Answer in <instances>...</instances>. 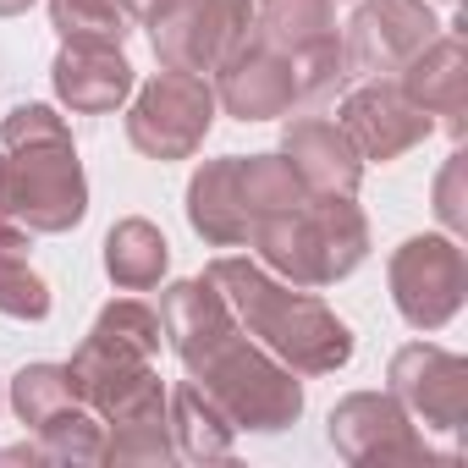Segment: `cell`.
<instances>
[{
    "label": "cell",
    "mask_w": 468,
    "mask_h": 468,
    "mask_svg": "<svg viewBox=\"0 0 468 468\" xmlns=\"http://www.w3.org/2000/svg\"><path fill=\"white\" fill-rule=\"evenodd\" d=\"M325 34H336V0H260L254 6V39H265L282 56Z\"/></svg>",
    "instance_id": "cell-21"
},
{
    "label": "cell",
    "mask_w": 468,
    "mask_h": 468,
    "mask_svg": "<svg viewBox=\"0 0 468 468\" xmlns=\"http://www.w3.org/2000/svg\"><path fill=\"white\" fill-rule=\"evenodd\" d=\"M391 397L408 408V419H424L430 430H463L468 424V358L408 342L391 358Z\"/></svg>",
    "instance_id": "cell-10"
},
{
    "label": "cell",
    "mask_w": 468,
    "mask_h": 468,
    "mask_svg": "<svg viewBox=\"0 0 468 468\" xmlns=\"http://www.w3.org/2000/svg\"><path fill=\"white\" fill-rule=\"evenodd\" d=\"M215 127V89L198 72H160L127 111V144L149 160H187Z\"/></svg>",
    "instance_id": "cell-6"
},
{
    "label": "cell",
    "mask_w": 468,
    "mask_h": 468,
    "mask_svg": "<svg viewBox=\"0 0 468 468\" xmlns=\"http://www.w3.org/2000/svg\"><path fill=\"white\" fill-rule=\"evenodd\" d=\"M72 402H83V397H78L67 364H23L17 380H12V408H17V419H23L28 430H39L50 413H61V408H72Z\"/></svg>",
    "instance_id": "cell-24"
},
{
    "label": "cell",
    "mask_w": 468,
    "mask_h": 468,
    "mask_svg": "<svg viewBox=\"0 0 468 468\" xmlns=\"http://www.w3.org/2000/svg\"><path fill=\"white\" fill-rule=\"evenodd\" d=\"M116 6H122V17H127V23H144V17L154 12V0H116Z\"/></svg>",
    "instance_id": "cell-29"
},
{
    "label": "cell",
    "mask_w": 468,
    "mask_h": 468,
    "mask_svg": "<svg viewBox=\"0 0 468 468\" xmlns=\"http://www.w3.org/2000/svg\"><path fill=\"white\" fill-rule=\"evenodd\" d=\"M28 226L0 215V314L6 320H45L50 314V287L28 265Z\"/></svg>",
    "instance_id": "cell-20"
},
{
    "label": "cell",
    "mask_w": 468,
    "mask_h": 468,
    "mask_svg": "<svg viewBox=\"0 0 468 468\" xmlns=\"http://www.w3.org/2000/svg\"><path fill=\"white\" fill-rule=\"evenodd\" d=\"M282 154H287V165L298 171V182H303L309 193H358V182H364L358 149H353L347 133H342L336 122H325V116H298V122H287Z\"/></svg>",
    "instance_id": "cell-15"
},
{
    "label": "cell",
    "mask_w": 468,
    "mask_h": 468,
    "mask_svg": "<svg viewBox=\"0 0 468 468\" xmlns=\"http://www.w3.org/2000/svg\"><path fill=\"white\" fill-rule=\"evenodd\" d=\"M144 23H149V45L160 67L204 78L238 45H249L254 6L249 0H154V12Z\"/></svg>",
    "instance_id": "cell-5"
},
{
    "label": "cell",
    "mask_w": 468,
    "mask_h": 468,
    "mask_svg": "<svg viewBox=\"0 0 468 468\" xmlns=\"http://www.w3.org/2000/svg\"><path fill=\"white\" fill-rule=\"evenodd\" d=\"M187 220L209 249H238L249 243V215L238 198V154L204 160L187 182Z\"/></svg>",
    "instance_id": "cell-17"
},
{
    "label": "cell",
    "mask_w": 468,
    "mask_h": 468,
    "mask_svg": "<svg viewBox=\"0 0 468 468\" xmlns=\"http://www.w3.org/2000/svg\"><path fill=\"white\" fill-rule=\"evenodd\" d=\"M249 243L260 249V265L276 271L287 287H331L353 276L369 254V220L353 204V193H309L282 215H265Z\"/></svg>",
    "instance_id": "cell-3"
},
{
    "label": "cell",
    "mask_w": 468,
    "mask_h": 468,
    "mask_svg": "<svg viewBox=\"0 0 468 468\" xmlns=\"http://www.w3.org/2000/svg\"><path fill=\"white\" fill-rule=\"evenodd\" d=\"M171 265V243H165V231L144 215H127L111 226V238H105V276L122 287V292H149L160 287Z\"/></svg>",
    "instance_id": "cell-18"
},
{
    "label": "cell",
    "mask_w": 468,
    "mask_h": 468,
    "mask_svg": "<svg viewBox=\"0 0 468 468\" xmlns=\"http://www.w3.org/2000/svg\"><path fill=\"white\" fill-rule=\"evenodd\" d=\"M6 149V215L28 231H72L89 215V182L72 127L50 105H17L0 127Z\"/></svg>",
    "instance_id": "cell-2"
},
{
    "label": "cell",
    "mask_w": 468,
    "mask_h": 468,
    "mask_svg": "<svg viewBox=\"0 0 468 468\" xmlns=\"http://www.w3.org/2000/svg\"><path fill=\"white\" fill-rule=\"evenodd\" d=\"M215 105L226 116H238V122H276V116H287L298 105L292 61L249 34V45H238L215 67Z\"/></svg>",
    "instance_id": "cell-12"
},
{
    "label": "cell",
    "mask_w": 468,
    "mask_h": 468,
    "mask_svg": "<svg viewBox=\"0 0 468 468\" xmlns=\"http://www.w3.org/2000/svg\"><path fill=\"white\" fill-rule=\"evenodd\" d=\"M468 298V260L452 238H408L391 254V303L413 331H441Z\"/></svg>",
    "instance_id": "cell-7"
},
{
    "label": "cell",
    "mask_w": 468,
    "mask_h": 468,
    "mask_svg": "<svg viewBox=\"0 0 468 468\" xmlns=\"http://www.w3.org/2000/svg\"><path fill=\"white\" fill-rule=\"evenodd\" d=\"M34 6V0H0V17H23Z\"/></svg>",
    "instance_id": "cell-30"
},
{
    "label": "cell",
    "mask_w": 468,
    "mask_h": 468,
    "mask_svg": "<svg viewBox=\"0 0 468 468\" xmlns=\"http://www.w3.org/2000/svg\"><path fill=\"white\" fill-rule=\"evenodd\" d=\"M56 100L78 116H111L127 94H133V67L122 56V45H61L56 67H50Z\"/></svg>",
    "instance_id": "cell-14"
},
{
    "label": "cell",
    "mask_w": 468,
    "mask_h": 468,
    "mask_svg": "<svg viewBox=\"0 0 468 468\" xmlns=\"http://www.w3.org/2000/svg\"><path fill=\"white\" fill-rule=\"evenodd\" d=\"M0 215H6V149H0Z\"/></svg>",
    "instance_id": "cell-31"
},
{
    "label": "cell",
    "mask_w": 468,
    "mask_h": 468,
    "mask_svg": "<svg viewBox=\"0 0 468 468\" xmlns=\"http://www.w3.org/2000/svg\"><path fill=\"white\" fill-rule=\"evenodd\" d=\"M0 463H50V452L34 441V446H0Z\"/></svg>",
    "instance_id": "cell-28"
},
{
    "label": "cell",
    "mask_w": 468,
    "mask_h": 468,
    "mask_svg": "<svg viewBox=\"0 0 468 468\" xmlns=\"http://www.w3.org/2000/svg\"><path fill=\"white\" fill-rule=\"evenodd\" d=\"M50 28L61 45H122L127 17L116 0H50Z\"/></svg>",
    "instance_id": "cell-25"
},
{
    "label": "cell",
    "mask_w": 468,
    "mask_h": 468,
    "mask_svg": "<svg viewBox=\"0 0 468 468\" xmlns=\"http://www.w3.org/2000/svg\"><path fill=\"white\" fill-rule=\"evenodd\" d=\"M165 419H171L176 457L220 463V457H231V446H238V430H231V419H226L193 380H182L176 391H165Z\"/></svg>",
    "instance_id": "cell-19"
},
{
    "label": "cell",
    "mask_w": 468,
    "mask_h": 468,
    "mask_svg": "<svg viewBox=\"0 0 468 468\" xmlns=\"http://www.w3.org/2000/svg\"><path fill=\"white\" fill-rule=\"evenodd\" d=\"M331 446L358 468H369V463H424L430 457L408 408L397 397H380V391H353L331 408Z\"/></svg>",
    "instance_id": "cell-9"
},
{
    "label": "cell",
    "mask_w": 468,
    "mask_h": 468,
    "mask_svg": "<svg viewBox=\"0 0 468 468\" xmlns=\"http://www.w3.org/2000/svg\"><path fill=\"white\" fill-rule=\"evenodd\" d=\"M336 127L347 133V144L358 149V160H397V154H408L413 144H424L435 133V116H424L402 94V83L369 78L364 89H353L342 100Z\"/></svg>",
    "instance_id": "cell-11"
},
{
    "label": "cell",
    "mask_w": 468,
    "mask_h": 468,
    "mask_svg": "<svg viewBox=\"0 0 468 468\" xmlns=\"http://www.w3.org/2000/svg\"><path fill=\"white\" fill-rule=\"evenodd\" d=\"M238 198H243V215H249V231H254L265 215H282L298 198H309V187L298 182L287 154H249V160L238 154Z\"/></svg>",
    "instance_id": "cell-22"
},
{
    "label": "cell",
    "mask_w": 468,
    "mask_h": 468,
    "mask_svg": "<svg viewBox=\"0 0 468 468\" xmlns=\"http://www.w3.org/2000/svg\"><path fill=\"white\" fill-rule=\"evenodd\" d=\"M204 282L226 298V309L238 314V325L249 336H260V347L276 353L287 369L331 375V369H342L353 358V331L325 309V298L309 292V287L276 282L260 260L220 254V260H209Z\"/></svg>",
    "instance_id": "cell-1"
},
{
    "label": "cell",
    "mask_w": 468,
    "mask_h": 468,
    "mask_svg": "<svg viewBox=\"0 0 468 468\" xmlns=\"http://www.w3.org/2000/svg\"><path fill=\"white\" fill-rule=\"evenodd\" d=\"M34 435L50 452V463H105V419L89 402H72V408L50 413Z\"/></svg>",
    "instance_id": "cell-23"
},
{
    "label": "cell",
    "mask_w": 468,
    "mask_h": 468,
    "mask_svg": "<svg viewBox=\"0 0 468 468\" xmlns=\"http://www.w3.org/2000/svg\"><path fill=\"white\" fill-rule=\"evenodd\" d=\"M287 61H292L298 100H325V94H342V89H347V56H342V39H336V34H325V39L292 50Z\"/></svg>",
    "instance_id": "cell-26"
},
{
    "label": "cell",
    "mask_w": 468,
    "mask_h": 468,
    "mask_svg": "<svg viewBox=\"0 0 468 468\" xmlns=\"http://www.w3.org/2000/svg\"><path fill=\"white\" fill-rule=\"evenodd\" d=\"M231 331H238V314L226 309V298H220L204 276L165 287V298H160V336L171 342V353H176L182 364H193L204 347H215V342L231 336Z\"/></svg>",
    "instance_id": "cell-16"
},
{
    "label": "cell",
    "mask_w": 468,
    "mask_h": 468,
    "mask_svg": "<svg viewBox=\"0 0 468 468\" xmlns=\"http://www.w3.org/2000/svg\"><path fill=\"white\" fill-rule=\"evenodd\" d=\"M463 176H468V154L457 149L452 160H446V171H441V182H435V215L452 226V231H463L468 226V198H463Z\"/></svg>",
    "instance_id": "cell-27"
},
{
    "label": "cell",
    "mask_w": 468,
    "mask_h": 468,
    "mask_svg": "<svg viewBox=\"0 0 468 468\" xmlns=\"http://www.w3.org/2000/svg\"><path fill=\"white\" fill-rule=\"evenodd\" d=\"M402 94L424 116H441L452 138H463V127H468V50H463V23H452V34H435L402 67Z\"/></svg>",
    "instance_id": "cell-13"
},
{
    "label": "cell",
    "mask_w": 468,
    "mask_h": 468,
    "mask_svg": "<svg viewBox=\"0 0 468 468\" xmlns=\"http://www.w3.org/2000/svg\"><path fill=\"white\" fill-rule=\"evenodd\" d=\"M435 34H441V23L430 17L424 0H364L347 23V34H342L347 78L402 72Z\"/></svg>",
    "instance_id": "cell-8"
},
{
    "label": "cell",
    "mask_w": 468,
    "mask_h": 468,
    "mask_svg": "<svg viewBox=\"0 0 468 468\" xmlns=\"http://www.w3.org/2000/svg\"><path fill=\"white\" fill-rule=\"evenodd\" d=\"M187 380L231 419V430H287L303 413V386L298 369H287L276 353L254 347L249 331L238 325L231 336H220L215 347H204L187 364Z\"/></svg>",
    "instance_id": "cell-4"
}]
</instances>
